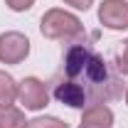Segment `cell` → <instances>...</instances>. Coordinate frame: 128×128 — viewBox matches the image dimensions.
Wrapping results in <instances>:
<instances>
[{"label": "cell", "mask_w": 128, "mask_h": 128, "mask_svg": "<svg viewBox=\"0 0 128 128\" xmlns=\"http://www.w3.org/2000/svg\"><path fill=\"white\" fill-rule=\"evenodd\" d=\"M116 66H118L121 74H128V40L123 42V49H121V54L116 59Z\"/></svg>", "instance_id": "cell-9"}, {"label": "cell", "mask_w": 128, "mask_h": 128, "mask_svg": "<svg viewBox=\"0 0 128 128\" xmlns=\"http://www.w3.org/2000/svg\"><path fill=\"white\" fill-rule=\"evenodd\" d=\"M17 98H20V104H22L25 108L40 111V108L47 106V101H49L47 84L40 81V79H34V76H27V79H22L17 84Z\"/></svg>", "instance_id": "cell-3"}, {"label": "cell", "mask_w": 128, "mask_h": 128, "mask_svg": "<svg viewBox=\"0 0 128 128\" xmlns=\"http://www.w3.org/2000/svg\"><path fill=\"white\" fill-rule=\"evenodd\" d=\"M126 104H128V89H126Z\"/></svg>", "instance_id": "cell-14"}, {"label": "cell", "mask_w": 128, "mask_h": 128, "mask_svg": "<svg viewBox=\"0 0 128 128\" xmlns=\"http://www.w3.org/2000/svg\"><path fill=\"white\" fill-rule=\"evenodd\" d=\"M79 128H113V126H104V123H89V121H81Z\"/></svg>", "instance_id": "cell-12"}, {"label": "cell", "mask_w": 128, "mask_h": 128, "mask_svg": "<svg viewBox=\"0 0 128 128\" xmlns=\"http://www.w3.org/2000/svg\"><path fill=\"white\" fill-rule=\"evenodd\" d=\"M5 2H8V8L15 10V12H25V10H30L32 5H34V0H5Z\"/></svg>", "instance_id": "cell-10"}, {"label": "cell", "mask_w": 128, "mask_h": 128, "mask_svg": "<svg viewBox=\"0 0 128 128\" xmlns=\"http://www.w3.org/2000/svg\"><path fill=\"white\" fill-rule=\"evenodd\" d=\"M25 128H69V126L64 121H59V118H54V116H40V118L27 121Z\"/></svg>", "instance_id": "cell-8"}, {"label": "cell", "mask_w": 128, "mask_h": 128, "mask_svg": "<svg viewBox=\"0 0 128 128\" xmlns=\"http://www.w3.org/2000/svg\"><path fill=\"white\" fill-rule=\"evenodd\" d=\"M5 108H8V106H2V104H0V126H2V116H5Z\"/></svg>", "instance_id": "cell-13"}, {"label": "cell", "mask_w": 128, "mask_h": 128, "mask_svg": "<svg viewBox=\"0 0 128 128\" xmlns=\"http://www.w3.org/2000/svg\"><path fill=\"white\" fill-rule=\"evenodd\" d=\"M17 98V84L8 72H0V104L2 106H12Z\"/></svg>", "instance_id": "cell-6"}, {"label": "cell", "mask_w": 128, "mask_h": 128, "mask_svg": "<svg viewBox=\"0 0 128 128\" xmlns=\"http://www.w3.org/2000/svg\"><path fill=\"white\" fill-rule=\"evenodd\" d=\"M98 20L108 30H126L128 27V2L126 0H104L98 8Z\"/></svg>", "instance_id": "cell-5"}, {"label": "cell", "mask_w": 128, "mask_h": 128, "mask_svg": "<svg viewBox=\"0 0 128 128\" xmlns=\"http://www.w3.org/2000/svg\"><path fill=\"white\" fill-rule=\"evenodd\" d=\"M27 54H30V40L22 32L0 34V62L2 64H20Z\"/></svg>", "instance_id": "cell-4"}, {"label": "cell", "mask_w": 128, "mask_h": 128, "mask_svg": "<svg viewBox=\"0 0 128 128\" xmlns=\"http://www.w3.org/2000/svg\"><path fill=\"white\" fill-rule=\"evenodd\" d=\"M27 121H25V113L15 108V106H8L5 108V116H2V126L0 128H25Z\"/></svg>", "instance_id": "cell-7"}, {"label": "cell", "mask_w": 128, "mask_h": 128, "mask_svg": "<svg viewBox=\"0 0 128 128\" xmlns=\"http://www.w3.org/2000/svg\"><path fill=\"white\" fill-rule=\"evenodd\" d=\"M123 94V81L86 40H74L64 52L62 74L52 81V96L72 108H89Z\"/></svg>", "instance_id": "cell-1"}, {"label": "cell", "mask_w": 128, "mask_h": 128, "mask_svg": "<svg viewBox=\"0 0 128 128\" xmlns=\"http://www.w3.org/2000/svg\"><path fill=\"white\" fill-rule=\"evenodd\" d=\"M64 2H66V5H72V8H76V10H89L94 0H64Z\"/></svg>", "instance_id": "cell-11"}, {"label": "cell", "mask_w": 128, "mask_h": 128, "mask_svg": "<svg viewBox=\"0 0 128 128\" xmlns=\"http://www.w3.org/2000/svg\"><path fill=\"white\" fill-rule=\"evenodd\" d=\"M40 30L44 37L49 40H66V42H74L84 34V25L76 15L66 12V10H47L42 15V22H40Z\"/></svg>", "instance_id": "cell-2"}]
</instances>
